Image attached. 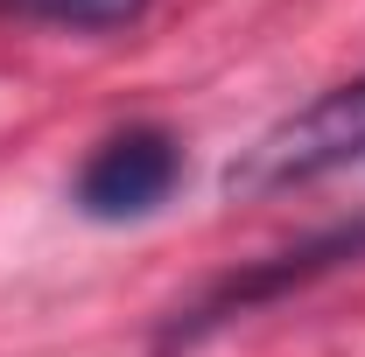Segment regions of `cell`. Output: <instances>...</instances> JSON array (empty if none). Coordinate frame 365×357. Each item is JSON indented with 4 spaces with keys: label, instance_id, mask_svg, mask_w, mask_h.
Returning a JSON list of instances; mask_svg holds the SVG:
<instances>
[{
    "label": "cell",
    "instance_id": "cell-3",
    "mask_svg": "<svg viewBox=\"0 0 365 357\" xmlns=\"http://www.w3.org/2000/svg\"><path fill=\"white\" fill-rule=\"evenodd\" d=\"M0 14L21 21H49V28H78V36H106L148 14V0H0Z\"/></svg>",
    "mask_w": 365,
    "mask_h": 357
},
{
    "label": "cell",
    "instance_id": "cell-1",
    "mask_svg": "<svg viewBox=\"0 0 365 357\" xmlns=\"http://www.w3.org/2000/svg\"><path fill=\"white\" fill-rule=\"evenodd\" d=\"M359 260H365V218L330 224V231L288 245V252H267V260H253L246 273H225L190 315H176V322L162 329V351L197 343L204 329H218V322H232V315L260 309V302H281V294H295V287H309V280H323V273H337V267H359Z\"/></svg>",
    "mask_w": 365,
    "mask_h": 357
},
{
    "label": "cell",
    "instance_id": "cell-2",
    "mask_svg": "<svg viewBox=\"0 0 365 357\" xmlns=\"http://www.w3.org/2000/svg\"><path fill=\"white\" fill-rule=\"evenodd\" d=\"M182 182V140L169 127H127V134H106L91 147V161L71 182V203L98 224H134L155 218Z\"/></svg>",
    "mask_w": 365,
    "mask_h": 357
}]
</instances>
